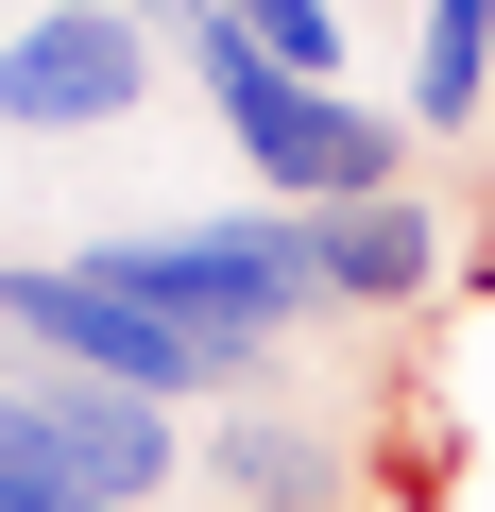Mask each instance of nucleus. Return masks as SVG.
I'll return each mask as SVG.
<instances>
[{"label":"nucleus","instance_id":"nucleus-3","mask_svg":"<svg viewBox=\"0 0 495 512\" xmlns=\"http://www.w3.org/2000/svg\"><path fill=\"white\" fill-rule=\"evenodd\" d=\"M86 274L137 291V308H171V325H205V342H239V359H274L325 308L308 205H257V222H120V239H86Z\"/></svg>","mask_w":495,"mask_h":512},{"label":"nucleus","instance_id":"nucleus-6","mask_svg":"<svg viewBox=\"0 0 495 512\" xmlns=\"http://www.w3.org/2000/svg\"><path fill=\"white\" fill-rule=\"evenodd\" d=\"M205 478H222L239 512H342V495H359V461H342L325 427H274V410H205Z\"/></svg>","mask_w":495,"mask_h":512},{"label":"nucleus","instance_id":"nucleus-4","mask_svg":"<svg viewBox=\"0 0 495 512\" xmlns=\"http://www.w3.org/2000/svg\"><path fill=\"white\" fill-rule=\"evenodd\" d=\"M154 86V35L120 0H35L18 35H0V137H86Z\"/></svg>","mask_w":495,"mask_h":512},{"label":"nucleus","instance_id":"nucleus-7","mask_svg":"<svg viewBox=\"0 0 495 512\" xmlns=\"http://www.w3.org/2000/svg\"><path fill=\"white\" fill-rule=\"evenodd\" d=\"M410 120H427V137H495V0H427V35H410Z\"/></svg>","mask_w":495,"mask_h":512},{"label":"nucleus","instance_id":"nucleus-1","mask_svg":"<svg viewBox=\"0 0 495 512\" xmlns=\"http://www.w3.org/2000/svg\"><path fill=\"white\" fill-rule=\"evenodd\" d=\"M171 52H188V86L222 103V137H239V171H257V205H376V188H410V120H376L359 86L274 69L222 0H205Z\"/></svg>","mask_w":495,"mask_h":512},{"label":"nucleus","instance_id":"nucleus-5","mask_svg":"<svg viewBox=\"0 0 495 512\" xmlns=\"http://www.w3.org/2000/svg\"><path fill=\"white\" fill-rule=\"evenodd\" d=\"M308 256H325V308H427V291H444V205H427V188L308 205Z\"/></svg>","mask_w":495,"mask_h":512},{"label":"nucleus","instance_id":"nucleus-2","mask_svg":"<svg viewBox=\"0 0 495 512\" xmlns=\"http://www.w3.org/2000/svg\"><path fill=\"white\" fill-rule=\"evenodd\" d=\"M0 342L52 359V376H103V393H137V410H239V393H257L239 342H205V325L103 291L86 256H0Z\"/></svg>","mask_w":495,"mask_h":512},{"label":"nucleus","instance_id":"nucleus-8","mask_svg":"<svg viewBox=\"0 0 495 512\" xmlns=\"http://www.w3.org/2000/svg\"><path fill=\"white\" fill-rule=\"evenodd\" d=\"M239 35H257L274 69H308V86H342V0H222Z\"/></svg>","mask_w":495,"mask_h":512}]
</instances>
